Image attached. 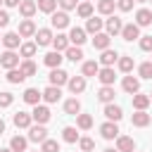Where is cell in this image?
<instances>
[{
	"mask_svg": "<svg viewBox=\"0 0 152 152\" xmlns=\"http://www.w3.org/2000/svg\"><path fill=\"white\" fill-rule=\"evenodd\" d=\"M0 66H5V69H17V66H19V55H17L14 50L2 52V55H0Z\"/></svg>",
	"mask_w": 152,
	"mask_h": 152,
	"instance_id": "cell-1",
	"label": "cell"
},
{
	"mask_svg": "<svg viewBox=\"0 0 152 152\" xmlns=\"http://www.w3.org/2000/svg\"><path fill=\"white\" fill-rule=\"evenodd\" d=\"M48 78H50V86H59V88H62L64 83H69V74H66L64 69H59V66H57V69H52Z\"/></svg>",
	"mask_w": 152,
	"mask_h": 152,
	"instance_id": "cell-2",
	"label": "cell"
},
{
	"mask_svg": "<svg viewBox=\"0 0 152 152\" xmlns=\"http://www.w3.org/2000/svg\"><path fill=\"white\" fill-rule=\"evenodd\" d=\"M31 116H33L36 124H48V121H50V109H48L45 104H33Z\"/></svg>",
	"mask_w": 152,
	"mask_h": 152,
	"instance_id": "cell-3",
	"label": "cell"
},
{
	"mask_svg": "<svg viewBox=\"0 0 152 152\" xmlns=\"http://www.w3.org/2000/svg\"><path fill=\"white\" fill-rule=\"evenodd\" d=\"M100 133H102L104 140H114V138H119V126H116V121H107V124H102V126H100Z\"/></svg>",
	"mask_w": 152,
	"mask_h": 152,
	"instance_id": "cell-4",
	"label": "cell"
},
{
	"mask_svg": "<svg viewBox=\"0 0 152 152\" xmlns=\"http://www.w3.org/2000/svg\"><path fill=\"white\" fill-rule=\"evenodd\" d=\"M50 24L55 26V28H66L69 26V14L62 10V12H52L50 14Z\"/></svg>",
	"mask_w": 152,
	"mask_h": 152,
	"instance_id": "cell-5",
	"label": "cell"
},
{
	"mask_svg": "<svg viewBox=\"0 0 152 152\" xmlns=\"http://www.w3.org/2000/svg\"><path fill=\"white\" fill-rule=\"evenodd\" d=\"M121 38L124 40H135V38H140V26L138 24H124V28H121Z\"/></svg>",
	"mask_w": 152,
	"mask_h": 152,
	"instance_id": "cell-6",
	"label": "cell"
},
{
	"mask_svg": "<svg viewBox=\"0 0 152 152\" xmlns=\"http://www.w3.org/2000/svg\"><path fill=\"white\" fill-rule=\"evenodd\" d=\"M28 140H33V142H43V140H48V131H45V126H43V124L31 126V128H28Z\"/></svg>",
	"mask_w": 152,
	"mask_h": 152,
	"instance_id": "cell-7",
	"label": "cell"
},
{
	"mask_svg": "<svg viewBox=\"0 0 152 152\" xmlns=\"http://www.w3.org/2000/svg\"><path fill=\"white\" fill-rule=\"evenodd\" d=\"M114 69L112 66H102L100 71H97V81L102 83V86H114Z\"/></svg>",
	"mask_w": 152,
	"mask_h": 152,
	"instance_id": "cell-8",
	"label": "cell"
},
{
	"mask_svg": "<svg viewBox=\"0 0 152 152\" xmlns=\"http://www.w3.org/2000/svg\"><path fill=\"white\" fill-rule=\"evenodd\" d=\"M66 86H69V90H71L74 95H78V93L86 90V76H71Z\"/></svg>",
	"mask_w": 152,
	"mask_h": 152,
	"instance_id": "cell-9",
	"label": "cell"
},
{
	"mask_svg": "<svg viewBox=\"0 0 152 152\" xmlns=\"http://www.w3.org/2000/svg\"><path fill=\"white\" fill-rule=\"evenodd\" d=\"M104 116H107L109 121H121L124 112H121V107H119V104H112V102H107V104H104Z\"/></svg>",
	"mask_w": 152,
	"mask_h": 152,
	"instance_id": "cell-10",
	"label": "cell"
},
{
	"mask_svg": "<svg viewBox=\"0 0 152 152\" xmlns=\"http://www.w3.org/2000/svg\"><path fill=\"white\" fill-rule=\"evenodd\" d=\"M52 38H55V36H52L50 28H38V31H36V45H40V48H43V45H50Z\"/></svg>",
	"mask_w": 152,
	"mask_h": 152,
	"instance_id": "cell-11",
	"label": "cell"
},
{
	"mask_svg": "<svg viewBox=\"0 0 152 152\" xmlns=\"http://www.w3.org/2000/svg\"><path fill=\"white\" fill-rule=\"evenodd\" d=\"M109 40H112V36L109 33H95V38H93V48L95 50H107L109 48Z\"/></svg>",
	"mask_w": 152,
	"mask_h": 152,
	"instance_id": "cell-12",
	"label": "cell"
},
{
	"mask_svg": "<svg viewBox=\"0 0 152 152\" xmlns=\"http://www.w3.org/2000/svg\"><path fill=\"white\" fill-rule=\"evenodd\" d=\"M114 62H119V52H116V50H109V48L102 50V55H100V64H102V66H112Z\"/></svg>",
	"mask_w": 152,
	"mask_h": 152,
	"instance_id": "cell-13",
	"label": "cell"
},
{
	"mask_svg": "<svg viewBox=\"0 0 152 152\" xmlns=\"http://www.w3.org/2000/svg\"><path fill=\"white\" fill-rule=\"evenodd\" d=\"M121 86H124V90H126L128 95H135V93L140 90V81H138L135 76H124V83H121Z\"/></svg>",
	"mask_w": 152,
	"mask_h": 152,
	"instance_id": "cell-14",
	"label": "cell"
},
{
	"mask_svg": "<svg viewBox=\"0 0 152 152\" xmlns=\"http://www.w3.org/2000/svg\"><path fill=\"white\" fill-rule=\"evenodd\" d=\"M116 150H119V152H133V150H135L133 138H128V135H119V138H116Z\"/></svg>",
	"mask_w": 152,
	"mask_h": 152,
	"instance_id": "cell-15",
	"label": "cell"
},
{
	"mask_svg": "<svg viewBox=\"0 0 152 152\" xmlns=\"http://www.w3.org/2000/svg\"><path fill=\"white\" fill-rule=\"evenodd\" d=\"M36 10H38V5L33 0H21V5H19V12L24 14V19H31L36 14Z\"/></svg>",
	"mask_w": 152,
	"mask_h": 152,
	"instance_id": "cell-16",
	"label": "cell"
},
{
	"mask_svg": "<svg viewBox=\"0 0 152 152\" xmlns=\"http://www.w3.org/2000/svg\"><path fill=\"white\" fill-rule=\"evenodd\" d=\"M104 26H107V33H109V36H116V33H121V28H124V21H121L119 17H109Z\"/></svg>",
	"mask_w": 152,
	"mask_h": 152,
	"instance_id": "cell-17",
	"label": "cell"
},
{
	"mask_svg": "<svg viewBox=\"0 0 152 152\" xmlns=\"http://www.w3.org/2000/svg\"><path fill=\"white\" fill-rule=\"evenodd\" d=\"M21 38H28V36H36V24L31 21V19H24L21 24H19V31H17Z\"/></svg>",
	"mask_w": 152,
	"mask_h": 152,
	"instance_id": "cell-18",
	"label": "cell"
},
{
	"mask_svg": "<svg viewBox=\"0 0 152 152\" xmlns=\"http://www.w3.org/2000/svg\"><path fill=\"white\" fill-rule=\"evenodd\" d=\"M69 40H71L74 45H78V48H81V45L86 43V28H78V26H74V28L69 31Z\"/></svg>",
	"mask_w": 152,
	"mask_h": 152,
	"instance_id": "cell-19",
	"label": "cell"
},
{
	"mask_svg": "<svg viewBox=\"0 0 152 152\" xmlns=\"http://www.w3.org/2000/svg\"><path fill=\"white\" fill-rule=\"evenodd\" d=\"M62 59H64V57H62V52H57V50H52V52H48V55L43 57V62H45L50 69H57V66L62 64Z\"/></svg>",
	"mask_w": 152,
	"mask_h": 152,
	"instance_id": "cell-20",
	"label": "cell"
},
{
	"mask_svg": "<svg viewBox=\"0 0 152 152\" xmlns=\"http://www.w3.org/2000/svg\"><path fill=\"white\" fill-rule=\"evenodd\" d=\"M40 97H43V93H40L38 88H26V90H24V102H26V104H38Z\"/></svg>",
	"mask_w": 152,
	"mask_h": 152,
	"instance_id": "cell-21",
	"label": "cell"
},
{
	"mask_svg": "<svg viewBox=\"0 0 152 152\" xmlns=\"http://www.w3.org/2000/svg\"><path fill=\"white\" fill-rule=\"evenodd\" d=\"M59 97H62L59 86H48V88L43 90V100H45V102H57Z\"/></svg>",
	"mask_w": 152,
	"mask_h": 152,
	"instance_id": "cell-22",
	"label": "cell"
},
{
	"mask_svg": "<svg viewBox=\"0 0 152 152\" xmlns=\"http://www.w3.org/2000/svg\"><path fill=\"white\" fill-rule=\"evenodd\" d=\"M31 121H33V116L26 114V112H17L14 114V126L17 128H31Z\"/></svg>",
	"mask_w": 152,
	"mask_h": 152,
	"instance_id": "cell-23",
	"label": "cell"
},
{
	"mask_svg": "<svg viewBox=\"0 0 152 152\" xmlns=\"http://www.w3.org/2000/svg\"><path fill=\"white\" fill-rule=\"evenodd\" d=\"M150 121H152V116H150L145 109H138V112L133 114V126H138V128H145Z\"/></svg>",
	"mask_w": 152,
	"mask_h": 152,
	"instance_id": "cell-24",
	"label": "cell"
},
{
	"mask_svg": "<svg viewBox=\"0 0 152 152\" xmlns=\"http://www.w3.org/2000/svg\"><path fill=\"white\" fill-rule=\"evenodd\" d=\"M135 24H138V26H150V24H152V12L145 10V7L138 10V12H135Z\"/></svg>",
	"mask_w": 152,
	"mask_h": 152,
	"instance_id": "cell-25",
	"label": "cell"
},
{
	"mask_svg": "<svg viewBox=\"0 0 152 152\" xmlns=\"http://www.w3.org/2000/svg\"><path fill=\"white\" fill-rule=\"evenodd\" d=\"M2 43H5V48L7 50H14V48H19V43H21V38H19V33H5L2 36Z\"/></svg>",
	"mask_w": 152,
	"mask_h": 152,
	"instance_id": "cell-26",
	"label": "cell"
},
{
	"mask_svg": "<svg viewBox=\"0 0 152 152\" xmlns=\"http://www.w3.org/2000/svg\"><path fill=\"white\" fill-rule=\"evenodd\" d=\"M69 43H71V40H69V36H64V33H57V36L52 38V45H55L57 52H64V50L69 48Z\"/></svg>",
	"mask_w": 152,
	"mask_h": 152,
	"instance_id": "cell-27",
	"label": "cell"
},
{
	"mask_svg": "<svg viewBox=\"0 0 152 152\" xmlns=\"http://www.w3.org/2000/svg\"><path fill=\"white\" fill-rule=\"evenodd\" d=\"M97 100L104 102V104L112 102V100H114V88H112V86H102V88L97 90Z\"/></svg>",
	"mask_w": 152,
	"mask_h": 152,
	"instance_id": "cell-28",
	"label": "cell"
},
{
	"mask_svg": "<svg viewBox=\"0 0 152 152\" xmlns=\"http://www.w3.org/2000/svg\"><path fill=\"white\" fill-rule=\"evenodd\" d=\"M102 26H104V21H102V19L90 17V19H88V24H86V31H88V33H100V31H102Z\"/></svg>",
	"mask_w": 152,
	"mask_h": 152,
	"instance_id": "cell-29",
	"label": "cell"
},
{
	"mask_svg": "<svg viewBox=\"0 0 152 152\" xmlns=\"http://www.w3.org/2000/svg\"><path fill=\"white\" fill-rule=\"evenodd\" d=\"M64 112H66V114H71V116H76V114H81V102H78L76 97H71V100H66V102H64Z\"/></svg>",
	"mask_w": 152,
	"mask_h": 152,
	"instance_id": "cell-30",
	"label": "cell"
},
{
	"mask_svg": "<svg viewBox=\"0 0 152 152\" xmlns=\"http://www.w3.org/2000/svg\"><path fill=\"white\" fill-rule=\"evenodd\" d=\"M64 52H66V59H71V62H74V64H76V62H81V59H83V50H81V48H78V45H76V48H71V45H69V48H66V50H64Z\"/></svg>",
	"mask_w": 152,
	"mask_h": 152,
	"instance_id": "cell-31",
	"label": "cell"
},
{
	"mask_svg": "<svg viewBox=\"0 0 152 152\" xmlns=\"http://www.w3.org/2000/svg\"><path fill=\"white\" fill-rule=\"evenodd\" d=\"M97 71H100V64H97L95 59L83 62V76H86V78H88V76H97Z\"/></svg>",
	"mask_w": 152,
	"mask_h": 152,
	"instance_id": "cell-32",
	"label": "cell"
},
{
	"mask_svg": "<svg viewBox=\"0 0 152 152\" xmlns=\"http://www.w3.org/2000/svg\"><path fill=\"white\" fill-rule=\"evenodd\" d=\"M76 126H78L81 131H88V128L93 126V116H90V114H76Z\"/></svg>",
	"mask_w": 152,
	"mask_h": 152,
	"instance_id": "cell-33",
	"label": "cell"
},
{
	"mask_svg": "<svg viewBox=\"0 0 152 152\" xmlns=\"http://www.w3.org/2000/svg\"><path fill=\"white\" fill-rule=\"evenodd\" d=\"M19 69H21V74H24L26 78H28V76H33V74L38 71V66H36V64H33L31 59H24V62L19 64Z\"/></svg>",
	"mask_w": 152,
	"mask_h": 152,
	"instance_id": "cell-34",
	"label": "cell"
},
{
	"mask_svg": "<svg viewBox=\"0 0 152 152\" xmlns=\"http://www.w3.org/2000/svg\"><path fill=\"white\" fill-rule=\"evenodd\" d=\"M7 81L10 83H24L26 76L21 74V69H7Z\"/></svg>",
	"mask_w": 152,
	"mask_h": 152,
	"instance_id": "cell-35",
	"label": "cell"
},
{
	"mask_svg": "<svg viewBox=\"0 0 152 152\" xmlns=\"http://www.w3.org/2000/svg\"><path fill=\"white\" fill-rule=\"evenodd\" d=\"M150 104V95H142V93H135L133 95V107L135 109H145Z\"/></svg>",
	"mask_w": 152,
	"mask_h": 152,
	"instance_id": "cell-36",
	"label": "cell"
},
{
	"mask_svg": "<svg viewBox=\"0 0 152 152\" xmlns=\"http://www.w3.org/2000/svg\"><path fill=\"white\" fill-rule=\"evenodd\" d=\"M114 5H116V0H100L97 2V12L100 14H112L114 12Z\"/></svg>",
	"mask_w": 152,
	"mask_h": 152,
	"instance_id": "cell-37",
	"label": "cell"
},
{
	"mask_svg": "<svg viewBox=\"0 0 152 152\" xmlns=\"http://www.w3.org/2000/svg\"><path fill=\"white\" fill-rule=\"evenodd\" d=\"M36 5H38V10H40V12L52 14V12H55V7H57V0H38Z\"/></svg>",
	"mask_w": 152,
	"mask_h": 152,
	"instance_id": "cell-38",
	"label": "cell"
},
{
	"mask_svg": "<svg viewBox=\"0 0 152 152\" xmlns=\"http://www.w3.org/2000/svg\"><path fill=\"white\" fill-rule=\"evenodd\" d=\"M10 147H12L14 152H24V150H26V138H21V135H14V138L10 140Z\"/></svg>",
	"mask_w": 152,
	"mask_h": 152,
	"instance_id": "cell-39",
	"label": "cell"
},
{
	"mask_svg": "<svg viewBox=\"0 0 152 152\" xmlns=\"http://www.w3.org/2000/svg\"><path fill=\"white\" fill-rule=\"evenodd\" d=\"M76 12H78V17L90 19V17H93V5H90V2H81V5L76 7Z\"/></svg>",
	"mask_w": 152,
	"mask_h": 152,
	"instance_id": "cell-40",
	"label": "cell"
},
{
	"mask_svg": "<svg viewBox=\"0 0 152 152\" xmlns=\"http://www.w3.org/2000/svg\"><path fill=\"white\" fill-rule=\"evenodd\" d=\"M36 48H38L36 43H24V45L19 48V52H21V57H24V59H28V57H33V55H36Z\"/></svg>",
	"mask_w": 152,
	"mask_h": 152,
	"instance_id": "cell-41",
	"label": "cell"
},
{
	"mask_svg": "<svg viewBox=\"0 0 152 152\" xmlns=\"http://www.w3.org/2000/svg\"><path fill=\"white\" fill-rule=\"evenodd\" d=\"M119 71L131 74L133 71V57H119Z\"/></svg>",
	"mask_w": 152,
	"mask_h": 152,
	"instance_id": "cell-42",
	"label": "cell"
},
{
	"mask_svg": "<svg viewBox=\"0 0 152 152\" xmlns=\"http://www.w3.org/2000/svg\"><path fill=\"white\" fill-rule=\"evenodd\" d=\"M62 138H64L66 142H76V140H78V133H76L74 126H66V128L62 131Z\"/></svg>",
	"mask_w": 152,
	"mask_h": 152,
	"instance_id": "cell-43",
	"label": "cell"
},
{
	"mask_svg": "<svg viewBox=\"0 0 152 152\" xmlns=\"http://www.w3.org/2000/svg\"><path fill=\"white\" fill-rule=\"evenodd\" d=\"M40 152H59V142L57 140H43V147H40Z\"/></svg>",
	"mask_w": 152,
	"mask_h": 152,
	"instance_id": "cell-44",
	"label": "cell"
},
{
	"mask_svg": "<svg viewBox=\"0 0 152 152\" xmlns=\"http://www.w3.org/2000/svg\"><path fill=\"white\" fill-rule=\"evenodd\" d=\"M138 74H140V78H152V62H142L138 66Z\"/></svg>",
	"mask_w": 152,
	"mask_h": 152,
	"instance_id": "cell-45",
	"label": "cell"
},
{
	"mask_svg": "<svg viewBox=\"0 0 152 152\" xmlns=\"http://www.w3.org/2000/svg\"><path fill=\"white\" fill-rule=\"evenodd\" d=\"M78 145H81V152H93V150H95V142H93L90 138H81Z\"/></svg>",
	"mask_w": 152,
	"mask_h": 152,
	"instance_id": "cell-46",
	"label": "cell"
},
{
	"mask_svg": "<svg viewBox=\"0 0 152 152\" xmlns=\"http://www.w3.org/2000/svg\"><path fill=\"white\" fill-rule=\"evenodd\" d=\"M140 50H145V52L152 50V36H140Z\"/></svg>",
	"mask_w": 152,
	"mask_h": 152,
	"instance_id": "cell-47",
	"label": "cell"
},
{
	"mask_svg": "<svg viewBox=\"0 0 152 152\" xmlns=\"http://www.w3.org/2000/svg\"><path fill=\"white\" fill-rule=\"evenodd\" d=\"M133 2H135V0H116V7H119L121 12H131V10H133Z\"/></svg>",
	"mask_w": 152,
	"mask_h": 152,
	"instance_id": "cell-48",
	"label": "cell"
},
{
	"mask_svg": "<svg viewBox=\"0 0 152 152\" xmlns=\"http://www.w3.org/2000/svg\"><path fill=\"white\" fill-rule=\"evenodd\" d=\"M14 102V95L12 93H0V107H10Z\"/></svg>",
	"mask_w": 152,
	"mask_h": 152,
	"instance_id": "cell-49",
	"label": "cell"
},
{
	"mask_svg": "<svg viewBox=\"0 0 152 152\" xmlns=\"http://www.w3.org/2000/svg\"><path fill=\"white\" fill-rule=\"evenodd\" d=\"M76 2H78V0H57V5H59L64 12H69V10H76Z\"/></svg>",
	"mask_w": 152,
	"mask_h": 152,
	"instance_id": "cell-50",
	"label": "cell"
},
{
	"mask_svg": "<svg viewBox=\"0 0 152 152\" xmlns=\"http://www.w3.org/2000/svg\"><path fill=\"white\" fill-rule=\"evenodd\" d=\"M7 24H10V14H7L5 10H0V28H5Z\"/></svg>",
	"mask_w": 152,
	"mask_h": 152,
	"instance_id": "cell-51",
	"label": "cell"
},
{
	"mask_svg": "<svg viewBox=\"0 0 152 152\" xmlns=\"http://www.w3.org/2000/svg\"><path fill=\"white\" fill-rule=\"evenodd\" d=\"M5 5H7V7H19L21 0H5Z\"/></svg>",
	"mask_w": 152,
	"mask_h": 152,
	"instance_id": "cell-52",
	"label": "cell"
},
{
	"mask_svg": "<svg viewBox=\"0 0 152 152\" xmlns=\"http://www.w3.org/2000/svg\"><path fill=\"white\" fill-rule=\"evenodd\" d=\"M2 133H5V121L0 119V135H2Z\"/></svg>",
	"mask_w": 152,
	"mask_h": 152,
	"instance_id": "cell-53",
	"label": "cell"
},
{
	"mask_svg": "<svg viewBox=\"0 0 152 152\" xmlns=\"http://www.w3.org/2000/svg\"><path fill=\"white\" fill-rule=\"evenodd\" d=\"M102 152H119V150H112V147H107V150H102Z\"/></svg>",
	"mask_w": 152,
	"mask_h": 152,
	"instance_id": "cell-54",
	"label": "cell"
},
{
	"mask_svg": "<svg viewBox=\"0 0 152 152\" xmlns=\"http://www.w3.org/2000/svg\"><path fill=\"white\" fill-rule=\"evenodd\" d=\"M0 152H14V150H12V147H10V150H0Z\"/></svg>",
	"mask_w": 152,
	"mask_h": 152,
	"instance_id": "cell-55",
	"label": "cell"
},
{
	"mask_svg": "<svg viewBox=\"0 0 152 152\" xmlns=\"http://www.w3.org/2000/svg\"><path fill=\"white\" fill-rule=\"evenodd\" d=\"M135 2H147V0H135Z\"/></svg>",
	"mask_w": 152,
	"mask_h": 152,
	"instance_id": "cell-56",
	"label": "cell"
},
{
	"mask_svg": "<svg viewBox=\"0 0 152 152\" xmlns=\"http://www.w3.org/2000/svg\"><path fill=\"white\" fill-rule=\"evenodd\" d=\"M150 102H152V93H150Z\"/></svg>",
	"mask_w": 152,
	"mask_h": 152,
	"instance_id": "cell-57",
	"label": "cell"
},
{
	"mask_svg": "<svg viewBox=\"0 0 152 152\" xmlns=\"http://www.w3.org/2000/svg\"><path fill=\"white\" fill-rule=\"evenodd\" d=\"M0 43H2V36H0Z\"/></svg>",
	"mask_w": 152,
	"mask_h": 152,
	"instance_id": "cell-58",
	"label": "cell"
},
{
	"mask_svg": "<svg viewBox=\"0 0 152 152\" xmlns=\"http://www.w3.org/2000/svg\"><path fill=\"white\" fill-rule=\"evenodd\" d=\"M2 2H5V0H0V5H2Z\"/></svg>",
	"mask_w": 152,
	"mask_h": 152,
	"instance_id": "cell-59",
	"label": "cell"
},
{
	"mask_svg": "<svg viewBox=\"0 0 152 152\" xmlns=\"http://www.w3.org/2000/svg\"><path fill=\"white\" fill-rule=\"evenodd\" d=\"M86 2H90V0H86Z\"/></svg>",
	"mask_w": 152,
	"mask_h": 152,
	"instance_id": "cell-60",
	"label": "cell"
},
{
	"mask_svg": "<svg viewBox=\"0 0 152 152\" xmlns=\"http://www.w3.org/2000/svg\"><path fill=\"white\" fill-rule=\"evenodd\" d=\"M133 152H135V150H133Z\"/></svg>",
	"mask_w": 152,
	"mask_h": 152,
	"instance_id": "cell-61",
	"label": "cell"
},
{
	"mask_svg": "<svg viewBox=\"0 0 152 152\" xmlns=\"http://www.w3.org/2000/svg\"><path fill=\"white\" fill-rule=\"evenodd\" d=\"M150 2H152V0H150Z\"/></svg>",
	"mask_w": 152,
	"mask_h": 152,
	"instance_id": "cell-62",
	"label": "cell"
}]
</instances>
